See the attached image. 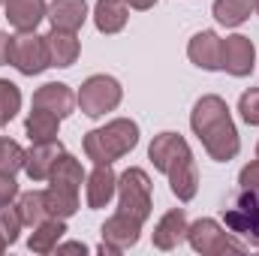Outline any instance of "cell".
I'll return each mask as SVG.
<instances>
[{
	"instance_id": "obj_1",
	"label": "cell",
	"mask_w": 259,
	"mask_h": 256,
	"mask_svg": "<svg viewBox=\"0 0 259 256\" xmlns=\"http://www.w3.org/2000/svg\"><path fill=\"white\" fill-rule=\"evenodd\" d=\"M190 124H193V133L202 139L211 160L226 163L238 154V133L229 118V106L220 97H202L193 106Z\"/></svg>"
},
{
	"instance_id": "obj_2",
	"label": "cell",
	"mask_w": 259,
	"mask_h": 256,
	"mask_svg": "<svg viewBox=\"0 0 259 256\" xmlns=\"http://www.w3.org/2000/svg\"><path fill=\"white\" fill-rule=\"evenodd\" d=\"M151 160L160 172L169 175V184L172 193L181 199V202H190L196 196V184H199V175H196V163L193 154L187 148V142L178 136V133H160L154 142H151Z\"/></svg>"
},
{
	"instance_id": "obj_3",
	"label": "cell",
	"mask_w": 259,
	"mask_h": 256,
	"mask_svg": "<svg viewBox=\"0 0 259 256\" xmlns=\"http://www.w3.org/2000/svg\"><path fill=\"white\" fill-rule=\"evenodd\" d=\"M136 142H139V127L127 118H118V121L84 136V154L97 166H103V163H115L118 157L130 154L136 148Z\"/></svg>"
},
{
	"instance_id": "obj_4",
	"label": "cell",
	"mask_w": 259,
	"mask_h": 256,
	"mask_svg": "<svg viewBox=\"0 0 259 256\" xmlns=\"http://www.w3.org/2000/svg\"><path fill=\"white\" fill-rule=\"evenodd\" d=\"M223 220L235 235L259 247V187H241L232 208L223 211Z\"/></svg>"
},
{
	"instance_id": "obj_5",
	"label": "cell",
	"mask_w": 259,
	"mask_h": 256,
	"mask_svg": "<svg viewBox=\"0 0 259 256\" xmlns=\"http://www.w3.org/2000/svg\"><path fill=\"white\" fill-rule=\"evenodd\" d=\"M6 64H12L24 75H39L46 66H52L46 36H36L33 30H18V36L9 39V61Z\"/></svg>"
},
{
	"instance_id": "obj_6",
	"label": "cell",
	"mask_w": 259,
	"mask_h": 256,
	"mask_svg": "<svg viewBox=\"0 0 259 256\" xmlns=\"http://www.w3.org/2000/svg\"><path fill=\"white\" fill-rule=\"evenodd\" d=\"M121 97H124V91L112 75H91L78 91V106L88 118H100V115L118 109Z\"/></svg>"
},
{
	"instance_id": "obj_7",
	"label": "cell",
	"mask_w": 259,
	"mask_h": 256,
	"mask_svg": "<svg viewBox=\"0 0 259 256\" xmlns=\"http://www.w3.org/2000/svg\"><path fill=\"white\" fill-rule=\"evenodd\" d=\"M118 190H121V211L145 223L151 214V178L142 169H127L118 178Z\"/></svg>"
},
{
	"instance_id": "obj_8",
	"label": "cell",
	"mask_w": 259,
	"mask_h": 256,
	"mask_svg": "<svg viewBox=\"0 0 259 256\" xmlns=\"http://www.w3.org/2000/svg\"><path fill=\"white\" fill-rule=\"evenodd\" d=\"M187 238H190L193 250H199V253H226V250L241 253L244 250V244L232 241L214 220H196L193 226L187 229Z\"/></svg>"
},
{
	"instance_id": "obj_9",
	"label": "cell",
	"mask_w": 259,
	"mask_h": 256,
	"mask_svg": "<svg viewBox=\"0 0 259 256\" xmlns=\"http://www.w3.org/2000/svg\"><path fill=\"white\" fill-rule=\"evenodd\" d=\"M253 58H256V49L247 36L235 33V36H226L223 39V55H220V69H226L229 75H250L253 72Z\"/></svg>"
},
{
	"instance_id": "obj_10",
	"label": "cell",
	"mask_w": 259,
	"mask_h": 256,
	"mask_svg": "<svg viewBox=\"0 0 259 256\" xmlns=\"http://www.w3.org/2000/svg\"><path fill=\"white\" fill-rule=\"evenodd\" d=\"M64 154V145L55 139V142H33V148L27 151V160H24V172L30 181H46L55 169V163L61 160Z\"/></svg>"
},
{
	"instance_id": "obj_11",
	"label": "cell",
	"mask_w": 259,
	"mask_h": 256,
	"mask_svg": "<svg viewBox=\"0 0 259 256\" xmlns=\"http://www.w3.org/2000/svg\"><path fill=\"white\" fill-rule=\"evenodd\" d=\"M75 103H78V97H75L66 84H61V81H49V84H42V88L33 94V109L52 112V115H58V118L72 115Z\"/></svg>"
},
{
	"instance_id": "obj_12",
	"label": "cell",
	"mask_w": 259,
	"mask_h": 256,
	"mask_svg": "<svg viewBox=\"0 0 259 256\" xmlns=\"http://www.w3.org/2000/svg\"><path fill=\"white\" fill-rule=\"evenodd\" d=\"M139 232H142V220L133 217V214H127V211H118L112 220H106V226H103V241L112 244V247L121 253V250H127V247H133V244L139 241Z\"/></svg>"
},
{
	"instance_id": "obj_13",
	"label": "cell",
	"mask_w": 259,
	"mask_h": 256,
	"mask_svg": "<svg viewBox=\"0 0 259 256\" xmlns=\"http://www.w3.org/2000/svg\"><path fill=\"white\" fill-rule=\"evenodd\" d=\"M187 55L196 66L202 69H220V55H223V39L214 30H202L196 33L187 46Z\"/></svg>"
},
{
	"instance_id": "obj_14",
	"label": "cell",
	"mask_w": 259,
	"mask_h": 256,
	"mask_svg": "<svg viewBox=\"0 0 259 256\" xmlns=\"http://www.w3.org/2000/svg\"><path fill=\"white\" fill-rule=\"evenodd\" d=\"M78 184H69V181H58L52 178V187L46 190V208H49V217H61L66 220L69 214L78 211Z\"/></svg>"
},
{
	"instance_id": "obj_15",
	"label": "cell",
	"mask_w": 259,
	"mask_h": 256,
	"mask_svg": "<svg viewBox=\"0 0 259 256\" xmlns=\"http://www.w3.org/2000/svg\"><path fill=\"white\" fill-rule=\"evenodd\" d=\"M3 6H6V18L15 30H36V24L49 12L46 0H6Z\"/></svg>"
},
{
	"instance_id": "obj_16",
	"label": "cell",
	"mask_w": 259,
	"mask_h": 256,
	"mask_svg": "<svg viewBox=\"0 0 259 256\" xmlns=\"http://www.w3.org/2000/svg\"><path fill=\"white\" fill-rule=\"evenodd\" d=\"M118 190V178L112 172V163H103L88 178V208H106Z\"/></svg>"
},
{
	"instance_id": "obj_17",
	"label": "cell",
	"mask_w": 259,
	"mask_h": 256,
	"mask_svg": "<svg viewBox=\"0 0 259 256\" xmlns=\"http://www.w3.org/2000/svg\"><path fill=\"white\" fill-rule=\"evenodd\" d=\"M46 46H49V61H52V66H72L75 58H78V36H75V30L55 27L46 36Z\"/></svg>"
},
{
	"instance_id": "obj_18",
	"label": "cell",
	"mask_w": 259,
	"mask_h": 256,
	"mask_svg": "<svg viewBox=\"0 0 259 256\" xmlns=\"http://www.w3.org/2000/svg\"><path fill=\"white\" fill-rule=\"evenodd\" d=\"M187 235V214H184V208H175V211H169L160 223H157V229H154V244L160 247V250H172V247H178V241Z\"/></svg>"
},
{
	"instance_id": "obj_19",
	"label": "cell",
	"mask_w": 259,
	"mask_h": 256,
	"mask_svg": "<svg viewBox=\"0 0 259 256\" xmlns=\"http://www.w3.org/2000/svg\"><path fill=\"white\" fill-rule=\"evenodd\" d=\"M46 15L61 30H78L84 24V18H88V3L84 0H55Z\"/></svg>"
},
{
	"instance_id": "obj_20",
	"label": "cell",
	"mask_w": 259,
	"mask_h": 256,
	"mask_svg": "<svg viewBox=\"0 0 259 256\" xmlns=\"http://www.w3.org/2000/svg\"><path fill=\"white\" fill-rule=\"evenodd\" d=\"M127 3L124 0H100L97 9H94V21H97V30L103 33H118L124 30L127 24Z\"/></svg>"
},
{
	"instance_id": "obj_21",
	"label": "cell",
	"mask_w": 259,
	"mask_h": 256,
	"mask_svg": "<svg viewBox=\"0 0 259 256\" xmlns=\"http://www.w3.org/2000/svg\"><path fill=\"white\" fill-rule=\"evenodd\" d=\"M64 232H66V226H64L61 217H46V220L36 226V232L30 235V250H33V253H49V250H55Z\"/></svg>"
},
{
	"instance_id": "obj_22",
	"label": "cell",
	"mask_w": 259,
	"mask_h": 256,
	"mask_svg": "<svg viewBox=\"0 0 259 256\" xmlns=\"http://www.w3.org/2000/svg\"><path fill=\"white\" fill-rule=\"evenodd\" d=\"M253 0H214V18L226 27H238L247 21Z\"/></svg>"
},
{
	"instance_id": "obj_23",
	"label": "cell",
	"mask_w": 259,
	"mask_h": 256,
	"mask_svg": "<svg viewBox=\"0 0 259 256\" xmlns=\"http://www.w3.org/2000/svg\"><path fill=\"white\" fill-rule=\"evenodd\" d=\"M58 121H61L58 115L33 109L30 118H27V136H30V142H55L58 139Z\"/></svg>"
},
{
	"instance_id": "obj_24",
	"label": "cell",
	"mask_w": 259,
	"mask_h": 256,
	"mask_svg": "<svg viewBox=\"0 0 259 256\" xmlns=\"http://www.w3.org/2000/svg\"><path fill=\"white\" fill-rule=\"evenodd\" d=\"M18 214L24 220V226H39L46 217H49V208H46V193L30 190L18 199Z\"/></svg>"
},
{
	"instance_id": "obj_25",
	"label": "cell",
	"mask_w": 259,
	"mask_h": 256,
	"mask_svg": "<svg viewBox=\"0 0 259 256\" xmlns=\"http://www.w3.org/2000/svg\"><path fill=\"white\" fill-rule=\"evenodd\" d=\"M24 160H27V151H24L18 142L0 139V172L15 175L18 169H24Z\"/></svg>"
},
{
	"instance_id": "obj_26",
	"label": "cell",
	"mask_w": 259,
	"mask_h": 256,
	"mask_svg": "<svg viewBox=\"0 0 259 256\" xmlns=\"http://www.w3.org/2000/svg\"><path fill=\"white\" fill-rule=\"evenodd\" d=\"M18 109H21V91L12 81L0 78V127L9 124L18 115Z\"/></svg>"
},
{
	"instance_id": "obj_27",
	"label": "cell",
	"mask_w": 259,
	"mask_h": 256,
	"mask_svg": "<svg viewBox=\"0 0 259 256\" xmlns=\"http://www.w3.org/2000/svg\"><path fill=\"white\" fill-rule=\"evenodd\" d=\"M21 226H24V220H21L18 208L0 205V235H3L9 244H15V241H18V232H21Z\"/></svg>"
},
{
	"instance_id": "obj_28",
	"label": "cell",
	"mask_w": 259,
	"mask_h": 256,
	"mask_svg": "<svg viewBox=\"0 0 259 256\" xmlns=\"http://www.w3.org/2000/svg\"><path fill=\"white\" fill-rule=\"evenodd\" d=\"M238 112H241V118H244L250 127H259V88H250V91L241 94Z\"/></svg>"
},
{
	"instance_id": "obj_29",
	"label": "cell",
	"mask_w": 259,
	"mask_h": 256,
	"mask_svg": "<svg viewBox=\"0 0 259 256\" xmlns=\"http://www.w3.org/2000/svg\"><path fill=\"white\" fill-rule=\"evenodd\" d=\"M15 196H18V184H15V178L6 175V172H0V205H9Z\"/></svg>"
},
{
	"instance_id": "obj_30",
	"label": "cell",
	"mask_w": 259,
	"mask_h": 256,
	"mask_svg": "<svg viewBox=\"0 0 259 256\" xmlns=\"http://www.w3.org/2000/svg\"><path fill=\"white\" fill-rule=\"evenodd\" d=\"M238 184H241V187H259V160H253L250 166H244V169H241Z\"/></svg>"
},
{
	"instance_id": "obj_31",
	"label": "cell",
	"mask_w": 259,
	"mask_h": 256,
	"mask_svg": "<svg viewBox=\"0 0 259 256\" xmlns=\"http://www.w3.org/2000/svg\"><path fill=\"white\" fill-rule=\"evenodd\" d=\"M9 39H12V36H6V33L0 30V64L9 61Z\"/></svg>"
},
{
	"instance_id": "obj_32",
	"label": "cell",
	"mask_w": 259,
	"mask_h": 256,
	"mask_svg": "<svg viewBox=\"0 0 259 256\" xmlns=\"http://www.w3.org/2000/svg\"><path fill=\"white\" fill-rule=\"evenodd\" d=\"M124 3H130L133 9H151V6H154L157 0H124Z\"/></svg>"
},
{
	"instance_id": "obj_33",
	"label": "cell",
	"mask_w": 259,
	"mask_h": 256,
	"mask_svg": "<svg viewBox=\"0 0 259 256\" xmlns=\"http://www.w3.org/2000/svg\"><path fill=\"white\" fill-rule=\"evenodd\" d=\"M58 250H61V253H72V250H81V253H84L88 247H84V244H75V241H72V244H64V247H58Z\"/></svg>"
},
{
	"instance_id": "obj_34",
	"label": "cell",
	"mask_w": 259,
	"mask_h": 256,
	"mask_svg": "<svg viewBox=\"0 0 259 256\" xmlns=\"http://www.w3.org/2000/svg\"><path fill=\"white\" fill-rule=\"evenodd\" d=\"M6 244H9V241H6V238H3V235H0V253H3V250H6Z\"/></svg>"
},
{
	"instance_id": "obj_35",
	"label": "cell",
	"mask_w": 259,
	"mask_h": 256,
	"mask_svg": "<svg viewBox=\"0 0 259 256\" xmlns=\"http://www.w3.org/2000/svg\"><path fill=\"white\" fill-rule=\"evenodd\" d=\"M253 9H256V12H259V0H253Z\"/></svg>"
},
{
	"instance_id": "obj_36",
	"label": "cell",
	"mask_w": 259,
	"mask_h": 256,
	"mask_svg": "<svg viewBox=\"0 0 259 256\" xmlns=\"http://www.w3.org/2000/svg\"><path fill=\"white\" fill-rule=\"evenodd\" d=\"M0 3H6V0H0Z\"/></svg>"
},
{
	"instance_id": "obj_37",
	"label": "cell",
	"mask_w": 259,
	"mask_h": 256,
	"mask_svg": "<svg viewBox=\"0 0 259 256\" xmlns=\"http://www.w3.org/2000/svg\"><path fill=\"white\" fill-rule=\"evenodd\" d=\"M256 154H259V148H256Z\"/></svg>"
}]
</instances>
